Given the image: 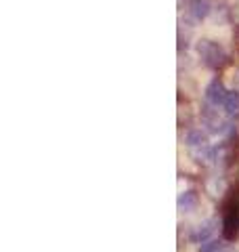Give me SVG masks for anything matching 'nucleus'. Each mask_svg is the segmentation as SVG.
Returning <instances> with one entry per match:
<instances>
[{
	"label": "nucleus",
	"mask_w": 239,
	"mask_h": 252,
	"mask_svg": "<svg viewBox=\"0 0 239 252\" xmlns=\"http://www.w3.org/2000/svg\"><path fill=\"white\" fill-rule=\"evenodd\" d=\"M197 57L208 69H220L227 65V51L222 49V44L212 40V38H202L195 44Z\"/></svg>",
	"instance_id": "f257e3e1"
},
{
	"label": "nucleus",
	"mask_w": 239,
	"mask_h": 252,
	"mask_svg": "<svg viewBox=\"0 0 239 252\" xmlns=\"http://www.w3.org/2000/svg\"><path fill=\"white\" fill-rule=\"evenodd\" d=\"M222 238L227 242H233L239 238V193L231 195L222 204Z\"/></svg>",
	"instance_id": "f03ea898"
},
{
	"label": "nucleus",
	"mask_w": 239,
	"mask_h": 252,
	"mask_svg": "<svg viewBox=\"0 0 239 252\" xmlns=\"http://www.w3.org/2000/svg\"><path fill=\"white\" fill-rule=\"evenodd\" d=\"M202 128L208 132V135H225V128H227V122L222 120V116L218 114V107L208 105L206 103L202 107Z\"/></svg>",
	"instance_id": "7ed1b4c3"
},
{
	"label": "nucleus",
	"mask_w": 239,
	"mask_h": 252,
	"mask_svg": "<svg viewBox=\"0 0 239 252\" xmlns=\"http://www.w3.org/2000/svg\"><path fill=\"white\" fill-rule=\"evenodd\" d=\"M212 15V4L208 0H189L187 6H185V19L191 28L199 26L206 17Z\"/></svg>",
	"instance_id": "20e7f679"
},
{
	"label": "nucleus",
	"mask_w": 239,
	"mask_h": 252,
	"mask_svg": "<svg viewBox=\"0 0 239 252\" xmlns=\"http://www.w3.org/2000/svg\"><path fill=\"white\" fill-rule=\"evenodd\" d=\"M216 229H218V220L216 219H204V220H199L193 229H191V242H195V244L208 242V240H212V235L216 233Z\"/></svg>",
	"instance_id": "39448f33"
},
{
	"label": "nucleus",
	"mask_w": 239,
	"mask_h": 252,
	"mask_svg": "<svg viewBox=\"0 0 239 252\" xmlns=\"http://www.w3.org/2000/svg\"><path fill=\"white\" fill-rule=\"evenodd\" d=\"M227 89H225V84H222L218 78H214V80H210V84L206 86V91H204V99H206V103L208 105H214V107H222V103H225V99H227Z\"/></svg>",
	"instance_id": "423d86ee"
},
{
	"label": "nucleus",
	"mask_w": 239,
	"mask_h": 252,
	"mask_svg": "<svg viewBox=\"0 0 239 252\" xmlns=\"http://www.w3.org/2000/svg\"><path fill=\"white\" fill-rule=\"evenodd\" d=\"M177 206L179 212L182 215H189V212H195L199 206V193L195 189H187V191H180L179 193V200H177Z\"/></svg>",
	"instance_id": "0eeeda50"
},
{
	"label": "nucleus",
	"mask_w": 239,
	"mask_h": 252,
	"mask_svg": "<svg viewBox=\"0 0 239 252\" xmlns=\"http://www.w3.org/2000/svg\"><path fill=\"white\" fill-rule=\"evenodd\" d=\"M191 158L202 164V166H210V164H216V147H212L208 143L199 145V147H193L191 149Z\"/></svg>",
	"instance_id": "6e6552de"
},
{
	"label": "nucleus",
	"mask_w": 239,
	"mask_h": 252,
	"mask_svg": "<svg viewBox=\"0 0 239 252\" xmlns=\"http://www.w3.org/2000/svg\"><path fill=\"white\" fill-rule=\"evenodd\" d=\"M204 187H206V193H208L210 198H214V200H220L222 195L227 193V183H225V179L218 177V175H212V177L206 179Z\"/></svg>",
	"instance_id": "1a4fd4ad"
},
{
	"label": "nucleus",
	"mask_w": 239,
	"mask_h": 252,
	"mask_svg": "<svg viewBox=\"0 0 239 252\" xmlns=\"http://www.w3.org/2000/svg\"><path fill=\"white\" fill-rule=\"evenodd\" d=\"M204 143H208V132H206L204 128H197V126H193V128L187 130V135H185V145H187L189 149L199 147V145H204Z\"/></svg>",
	"instance_id": "9d476101"
},
{
	"label": "nucleus",
	"mask_w": 239,
	"mask_h": 252,
	"mask_svg": "<svg viewBox=\"0 0 239 252\" xmlns=\"http://www.w3.org/2000/svg\"><path fill=\"white\" fill-rule=\"evenodd\" d=\"M222 109L229 114V116H235L239 114V93L235 91H229L227 93V99H225V103H222Z\"/></svg>",
	"instance_id": "9b49d317"
},
{
	"label": "nucleus",
	"mask_w": 239,
	"mask_h": 252,
	"mask_svg": "<svg viewBox=\"0 0 239 252\" xmlns=\"http://www.w3.org/2000/svg\"><path fill=\"white\" fill-rule=\"evenodd\" d=\"M225 242H227V240H225ZM225 242H222V240H208V242L199 244V252H220L222 248L227 246Z\"/></svg>",
	"instance_id": "f8f14e48"
},
{
	"label": "nucleus",
	"mask_w": 239,
	"mask_h": 252,
	"mask_svg": "<svg viewBox=\"0 0 239 252\" xmlns=\"http://www.w3.org/2000/svg\"><path fill=\"white\" fill-rule=\"evenodd\" d=\"M212 13H214V21H227L229 19V13H231V9H227L225 4H216V9H212Z\"/></svg>",
	"instance_id": "ddd939ff"
},
{
	"label": "nucleus",
	"mask_w": 239,
	"mask_h": 252,
	"mask_svg": "<svg viewBox=\"0 0 239 252\" xmlns=\"http://www.w3.org/2000/svg\"><path fill=\"white\" fill-rule=\"evenodd\" d=\"M229 21L233 23L235 28H239V0H237V2H235L233 6H231V13H229Z\"/></svg>",
	"instance_id": "4468645a"
},
{
	"label": "nucleus",
	"mask_w": 239,
	"mask_h": 252,
	"mask_svg": "<svg viewBox=\"0 0 239 252\" xmlns=\"http://www.w3.org/2000/svg\"><path fill=\"white\" fill-rule=\"evenodd\" d=\"M231 91L239 93V67L235 69L233 74H231Z\"/></svg>",
	"instance_id": "2eb2a0df"
}]
</instances>
